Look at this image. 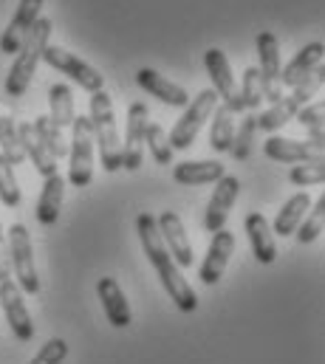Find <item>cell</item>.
Instances as JSON below:
<instances>
[{"label": "cell", "instance_id": "obj_1", "mask_svg": "<svg viewBox=\"0 0 325 364\" xmlns=\"http://www.w3.org/2000/svg\"><path fill=\"white\" fill-rule=\"evenodd\" d=\"M136 232H139V240H142V249L150 260V266L156 269L159 279H162L167 296L172 299V305L184 314H192L198 308V296L192 291V285L187 282V277H181V269L175 266V260L170 257V252L164 249L162 235L156 229V218L150 212H142L136 218Z\"/></svg>", "mask_w": 325, "mask_h": 364}, {"label": "cell", "instance_id": "obj_2", "mask_svg": "<svg viewBox=\"0 0 325 364\" xmlns=\"http://www.w3.org/2000/svg\"><path fill=\"white\" fill-rule=\"evenodd\" d=\"M51 31H54L51 17H40L29 28V34L20 43V48L14 54V63H11L9 74H6V96H23V93L29 91V85H31V80L37 74V65L43 60V51L48 46Z\"/></svg>", "mask_w": 325, "mask_h": 364}, {"label": "cell", "instance_id": "obj_3", "mask_svg": "<svg viewBox=\"0 0 325 364\" xmlns=\"http://www.w3.org/2000/svg\"><path fill=\"white\" fill-rule=\"evenodd\" d=\"M88 122H91L93 141L99 144L102 167L108 173H119L122 170V141H119V127H116L110 93H91V99H88Z\"/></svg>", "mask_w": 325, "mask_h": 364}, {"label": "cell", "instance_id": "obj_4", "mask_svg": "<svg viewBox=\"0 0 325 364\" xmlns=\"http://www.w3.org/2000/svg\"><path fill=\"white\" fill-rule=\"evenodd\" d=\"M9 263H11V272H14V282L23 294H37L40 291V277L34 269V249H31V237H29V229L23 223H11L9 226Z\"/></svg>", "mask_w": 325, "mask_h": 364}, {"label": "cell", "instance_id": "obj_5", "mask_svg": "<svg viewBox=\"0 0 325 364\" xmlns=\"http://www.w3.org/2000/svg\"><path fill=\"white\" fill-rule=\"evenodd\" d=\"M215 107H218V93L212 91V88H204V91L198 93V96L184 107L181 119H178V122L172 124V130L167 133L170 147H172V150H187V147L195 141L198 130L207 124V119L212 116Z\"/></svg>", "mask_w": 325, "mask_h": 364}, {"label": "cell", "instance_id": "obj_6", "mask_svg": "<svg viewBox=\"0 0 325 364\" xmlns=\"http://www.w3.org/2000/svg\"><path fill=\"white\" fill-rule=\"evenodd\" d=\"M71 147H68V183L88 186L93 178V133L88 116H74L71 124Z\"/></svg>", "mask_w": 325, "mask_h": 364}, {"label": "cell", "instance_id": "obj_7", "mask_svg": "<svg viewBox=\"0 0 325 364\" xmlns=\"http://www.w3.org/2000/svg\"><path fill=\"white\" fill-rule=\"evenodd\" d=\"M43 60H46L54 71H60V74H66L68 80H74V85H80L82 91H88V93L105 91V77H102L93 65H88L85 60H80L74 51H66V48H60V46H46Z\"/></svg>", "mask_w": 325, "mask_h": 364}, {"label": "cell", "instance_id": "obj_8", "mask_svg": "<svg viewBox=\"0 0 325 364\" xmlns=\"http://www.w3.org/2000/svg\"><path fill=\"white\" fill-rule=\"evenodd\" d=\"M150 124V110L145 102H133L128 107V133L122 141V170L136 173L145 159V133Z\"/></svg>", "mask_w": 325, "mask_h": 364}, {"label": "cell", "instance_id": "obj_9", "mask_svg": "<svg viewBox=\"0 0 325 364\" xmlns=\"http://www.w3.org/2000/svg\"><path fill=\"white\" fill-rule=\"evenodd\" d=\"M257 71H260V80H263V99H269L272 105L277 99H283V85H280V43H277V34L272 31H260L257 34Z\"/></svg>", "mask_w": 325, "mask_h": 364}, {"label": "cell", "instance_id": "obj_10", "mask_svg": "<svg viewBox=\"0 0 325 364\" xmlns=\"http://www.w3.org/2000/svg\"><path fill=\"white\" fill-rule=\"evenodd\" d=\"M0 305H3V314H6V322L14 333V339L17 342H31L34 339V325H31L29 308L23 302V291L17 288V282L11 277L0 279Z\"/></svg>", "mask_w": 325, "mask_h": 364}, {"label": "cell", "instance_id": "obj_11", "mask_svg": "<svg viewBox=\"0 0 325 364\" xmlns=\"http://www.w3.org/2000/svg\"><path fill=\"white\" fill-rule=\"evenodd\" d=\"M156 229L162 235L164 249L170 252V257L175 260L178 269H190L195 263V255H192V243L187 237V229L181 223V218L175 212H162L156 218Z\"/></svg>", "mask_w": 325, "mask_h": 364}, {"label": "cell", "instance_id": "obj_12", "mask_svg": "<svg viewBox=\"0 0 325 364\" xmlns=\"http://www.w3.org/2000/svg\"><path fill=\"white\" fill-rule=\"evenodd\" d=\"M263 153L280 164H323V147L311 141L283 139V136H269L263 144Z\"/></svg>", "mask_w": 325, "mask_h": 364}, {"label": "cell", "instance_id": "obj_13", "mask_svg": "<svg viewBox=\"0 0 325 364\" xmlns=\"http://www.w3.org/2000/svg\"><path fill=\"white\" fill-rule=\"evenodd\" d=\"M238 192H241V181L235 176H224L218 181L210 203H207V215H204V229L207 232L215 235V232H221L227 226V218H229V212H232V206L238 200Z\"/></svg>", "mask_w": 325, "mask_h": 364}, {"label": "cell", "instance_id": "obj_14", "mask_svg": "<svg viewBox=\"0 0 325 364\" xmlns=\"http://www.w3.org/2000/svg\"><path fill=\"white\" fill-rule=\"evenodd\" d=\"M232 252H235V235L227 232V229L215 232L212 240H210L207 257H204V263H201V269H198V279H201L204 285L221 282V277L227 272V263H229Z\"/></svg>", "mask_w": 325, "mask_h": 364}, {"label": "cell", "instance_id": "obj_15", "mask_svg": "<svg viewBox=\"0 0 325 364\" xmlns=\"http://www.w3.org/2000/svg\"><path fill=\"white\" fill-rule=\"evenodd\" d=\"M40 9H43V0H20L17 3V11L11 17V23L6 26V31L0 34V51L3 54H17L20 43L26 40L29 28L40 20Z\"/></svg>", "mask_w": 325, "mask_h": 364}, {"label": "cell", "instance_id": "obj_16", "mask_svg": "<svg viewBox=\"0 0 325 364\" xmlns=\"http://www.w3.org/2000/svg\"><path fill=\"white\" fill-rule=\"evenodd\" d=\"M244 226H246V237H249V246H252L254 260L263 263V266H272V263L277 260V246H274V232H272L266 215L249 212Z\"/></svg>", "mask_w": 325, "mask_h": 364}, {"label": "cell", "instance_id": "obj_17", "mask_svg": "<svg viewBox=\"0 0 325 364\" xmlns=\"http://www.w3.org/2000/svg\"><path fill=\"white\" fill-rule=\"evenodd\" d=\"M136 85H139L142 91H148L150 96H156L159 102L170 105V107H187V105H190L187 91H184L181 85L170 82L164 74L153 71V68H139V71H136Z\"/></svg>", "mask_w": 325, "mask_h": 364}, {"label": "cell", "instance_id": "obj_18", "mask_svg": "<svg viewBox=\"0 0 325 364\" xmlns=\"http://www.w3.org/2000/svg\"><path fill=\"white\" fill-rule=\"evenodd\" d=\"M96 294L102 299V308H105V316L113 328H128L133 314H130V305L125 299V291L119 288V282L113 277H102L96 282Z\"/></svg>", "mask_w": 325, "mask_h": 364}, {"label": "cell", "instance_id": "obj_19", "mask_svg": "<svg viewBox=\"0 0 325 364\" xmlns=\"http://www.w3.org/2000/svg\"><path fill=\"white\" fill-rule=\"evenodd\" d=\"M17 136H20V147H23V153H26V159L34 164V170H37L43 178L57 176V159L43 147V141L37 139V133H34L31 122L17 124Z\"/></svg>", "mask_w": 325, "mask_h": 364}, {"label": "cell", "instance_id": "obj_20", "mask_svg": "<svg viewBox=\"0 0 325 364\" xmlns=\"http://www.w3.org/2000/svg\"><path fill=\"white\" fill-rule=\"evenodd\" d=\"M323 54H325L323 43H309L306 48H300V51L294 54V60L280 71V85H289V88L300 85L314 68H320Z\"/></svg>", "mask_w": 325, "mask_h": 364}, {"label": "cell", "instance_id": "obj_21", "mask_svg": "<svg viewBox=\"0 0 325 364\" xmlns=\"http://www.w3.org/2000/svg\"><path fill=\"white\" fill-rule=\"evenodd\" d=\"M204 65H207V74L212 80V91L218 93V102H229L238 88H235V80H232V65L227 60V54L221 48H210L204 54Z\"/></svg>", "mask_w": 325, "mask_h": 364}, {"label": "cell", "instance_id": "obj_22", "mask_svg": "<svg viewBox=\"0 0 325 364\" xmlns=\"http://www.w3.org/2000/svg\"><path fill=\"white\" fill-rule=\"evenodd\" d=\"M227 176L224 164L221 161H181L172 167V181L181 183V186H201V183H212L221 181Z\"/></svg>", "mask_w": 325, "mask_h": 364}, {"label": "cell", "instance_id": "obj_23", "mask_svg": "<svg viewBox=\"0 0 325 364\" xmlns=\"http://www.w3.org/2000/svg\"><path fill=\"white\" fill-rule=\"evenodd\" d=\"M63 198H66V178L63 176H51L43 183L40 192V203H37V223L51 229L60 220V209H63Z\"/></svg>", "mask_w": 325, "mask_h": 364}, {"label": "cell", "instance_id": "obj_24", "mask_svg": "<svg viewBox=\"0 0 325 364\" xmlns=\"http://www.w3.org/2000/svg\"><path fill=\"white\" fill-rule=\"evenodd\" d=\"M309 206H311V195H309V192H297V195H292V198L283 203V209H277V218H274L272 232H277L280 237L294 235L297 226H300V220L306 218Z\"/></svg>", "mask_w": 325, "mask_h": 364}, {"label": "cell", "instance_id": "obj_25", "mask_svg": "<svg viewBox=\"0 0 325 364\" xmlns=\"http://www.w3.org/2000/svg\"><path fill=\"white\" fill-rule=\"evenodd\" d=\"M235 139V113L227 102H218L212 110V127H210V144L215 153H229Z\"/></svg>", "mask_w": 325, "mask_h": 364}, {"label": "cell", "instance_id": "obj_26", "mask_svg": "<svg viewBox=\"0 0 325 364\" xmlns=\"http://www.w3.org/2000/svg\"><path fill=\"white\" fill-rule=\"evenodd\" d=\"M300 107H303V105H300L294 96H283V99H277L269 110L257 113V130H266V133L280 130L289 119H294V116H297V110H300Z\"/></svg>", "mask_w": 325, "mask_h": 364}, {"label": "cell", "instance_id": "obj_27", "mask_svg": "<svg viewBox=\"0 0 325 364\" xmlns=\"http://www.w3.org/2000/svg\"><path fill=\"white\" fill-rule=\"evenodd\" d=\"M48 107H51V122L63 130V127H71L74 124V93L68 85H63V82H57V85H51L48 88Z\"/></svg>", "mask_w": 325, "mask_h": 364}, {"label": "cell", "instance_id": "obj_28", "mask_svg": "<svg viewBox=\"0 0 325 364\" xmlns=\"http://www.w3.org/2000/svg\"><path fill=\"white\" fill-rule=\"evenodd\" d=\"M31 127H34L37 139L43 141V147H46L54 159L68 156V144H66V139H63V130H60L48 116H37V119L31 122Z\"/></svg>", "mask_w": 325, "mask_h": 364}, {"label": "cell", "instance_id": "obj_29", "mask_svg": "<svg viewBox=\"0 0 325 364\" xmlns=\"http://www.w3.org/2000/svg\"><path fill=\"white\" fill-rule=\"evenodd\" d=\"M0 156L14 167L26 161V153L20 147V136H17V122L14 116H0Z\"/></svg>", "mask_w": 325, "mask_h": 364}, {"label": "cell", "instance_id": "obj_30", "mask_svg": "<svg viewBox=\"0 0 325 364\" xmlns=\"http://www.w3.org/2000/svg\"><path fill=\"white\" fill-rule=\"evenodd\" d=\"M323 220H325V195L317 200V203H311V206H309L306 218L300 220V226H297V232H294L297 243H303V246L314 243V240L323 235Z\"/></svg>", "mask_w": 325, "mask_h": 364}, {"label": "cell", "instance_id": "obj_31", "mask_svg": "<svg viewBox=\"0 0 325 364\" xmlns=\"http://www.w3.org/2000/svg\"><path fill=\"white\" fill-rule=\"evenodd\" d=\"M254 133H257V113H249L244 119L241 127H235V139H232V147L229 153L238 159V161H246L252 147H254Z\"/></svg>", "mask_w": 325, "mask_h": 364}, {"label": "cell", "instance_id": "obj_32", "mask_svg": "<svg viewBox=\"0 0 325 364\" xmlns=\"http://www.w3.org/2000/svg\"><path fill=\"white\" fill-rule=\"evenodd\" d=\"M145 147L150 150V156L156 159V164H172V147H170V139L164 133L162 124H148V133H145Z\"/></svg>", "mask_w": 325, "mask_h": 364}, {"label": "cell", "instance_id": "obj_33", "mask_svg": "<svg viewBox=\"0 0 325 364\" xmlns=\"http://www.w3.org/2000/svg\"><path fill=\"white\" fill-rule=\"evenodd\" d=\"M241 102H244V113H254L263 102V80L260 71L254 65H249L244 71V88H241Z\"/></svg>", "mask_w": 325, "mask_h": 364}, {"label": "cell", "instance_id": "obj_34", "mask_svg": "<svg viewBox=\"0 0 325 364\" xmlns=\"http://www.w3.org/2000/svg\"><path fill=\"white\" fill-rule=\"evenodd\" d=\"M0 200L14 209L20 206V186H17V176H14V167L0 156Z\"/></svg>", "mask_w": 325, "mask_h": 364}, {"label": "cell", "instance_id": "obj_35", "mask_svg": "<svg viewBox=\"0 0 325 364\" xmlns=\"http://www.w3.org/2000/svg\"><path fill=\"white\" fill-rule=\"evenodd\" d=\"M66 356H68V342L66 339H48L29 364H63Z\"/></svg>", "mask_w": 325, "mask_h": 364}, {"label": "cell", "instance_id": "obj_36", "mask_svg": "<svg viewBox=\"0 0 325 364\" xmlns=\"http://www.w3.org/2000/svg\"><path fill=\"white\" fill-rule=\"evenodd\" d=\"M323 178H325L323 164H297L289 173V181L294 183V186H317V183H323Z\"/></svg>", "mask_w": 325, "mask_h": 364}, {"label": "cell", "instance_id": "obj_37", "mask_svg": "<svg viewBox=\"0 0 325 364\" xmlns=\"http://www.w3.org/2000/svg\"><path fill=\"white\" fill-rule=\"evenodd\" d=\"M297 119L303 127H323V102H311V105H303L297 110Z\"/></svg>", "mask_w": 325, "mask_h": 364}, {"label": "cell", "instance_id": "obj_38", "mask_svg": "<svg viewBox=\"0 0 325 364\" xmlns=\"http://www.w3.org/2000/svg\"><path fill=\"white\" fill-rule=\"evenodd\" d=\"M11 277V263H9V243H6V232L0 226V279Z\"/></svg>", "mask_w": 325, "mask_h": 364}, {"label": "cell", "instance_id": "obj_39", "mask_svg": "<svg viewBox=\"0 0 325 364\" xmlns=\"http://www.w3.org/2000/svg\"><path fill=\"white\" fill-rule=\"evenodd\" d=\"M309 141L317 144V147H323V127H311L309 130Z\"/></svg>", "mask_w": 325, "mask_h": 364}]
</instances>
